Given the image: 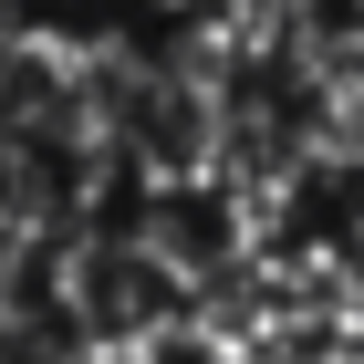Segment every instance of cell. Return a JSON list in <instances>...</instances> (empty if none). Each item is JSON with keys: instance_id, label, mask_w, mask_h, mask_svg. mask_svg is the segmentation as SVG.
<instances>
[]
</instances>
